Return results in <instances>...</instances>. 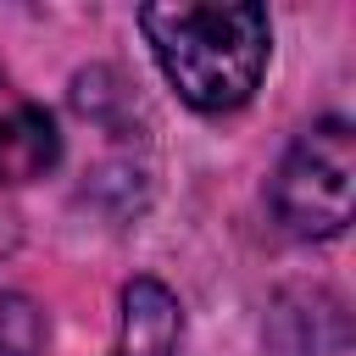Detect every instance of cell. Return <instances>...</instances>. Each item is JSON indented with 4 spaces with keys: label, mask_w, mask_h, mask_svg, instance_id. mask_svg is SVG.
Here are the masks:
<instances>
[{
    "label": "cell",
    "mask_w": 356,
    "mask_h": 356,
    "mask_svg": "<svg viewBox=\"0 0 356 356\" xmlns=\"http://www.w3.org/2000/svg\"><path fill=\"white\" fill-rule=\"evenodd\" d=\"M139 33L172 83V95L206 117L234 111L256 95L273 50V22L250 0L228 6H145Z\"/></svg>",
    "instance_id": "6da1fadb"
},
{
    "label": "cell",
    "mask_w": 356,
    "mask_h": 356,
    "mask_svg": "<svg viewBox=\"0 0 356 356\" xmlns=\"http://www.w3.org/2000/svg\"><path fill=\"white\" fill-rule=\"evenodd\" d=\"M356 134L345 117L312 122L273 172V211L295 239H339L350 222Z\"/></svg>",
    "instance_id": "7a4b0ae2"
},
{
    "label": "cell",
    "mask_w": 356,
    "mask_h": 356,
    "mask_svg": "<svg viewBox=\"0 0 356 356\" xmlns=\"http://www.w3.org/2000/svg\"><path fill=\"white\" fill-rule=\"evenodd\" d=\"M267 345L278 356H339L350 345V317L334 289H278L267 306Z\"/></svg>",
    "instance_id": "3957f363"
},
{
    "label": "cell",
    "mask_w": 356,
    "mask_h": 356,
    "mask_svg": "<svg viewBox=\"0 0 356 356\" xmlns=\"http://www.w3.org/2000/svg\"><path fill=\"white\" fill-rule=\"evenodd\" d=\"M61 161L56 117L39 100H22L0 72V184H28Z\"/></svg>",
    "instance_id": "277c9868"
},
{
    "label": "cell",
    "mask_w": 356,
    "mask_h": 356,
    "mask_svg": "<svg viewBox=\"0 0 356 356\" xmlns=\"http://www.w3.org/2000/svg\"><path fill=\"white\" fill-rule=\"evenodd\" d=\"M117 345L111 356H178L184 345V306L161 278H128L117 295Z\"/></svg>",
    "instance_id": "5b68a950"
},
{
    "label": "cell",
    "mask_w": 356,
    "mask_h": 356,
    "mask_svg": "<svg viewBox=\"0 0 356 356\" xmlns=\"http://www.w3.org/2000/svg\"><path fill=\"white\" fill-rule=\"evenodd\" d=\"M50 339V317L33 295H0V356H39Z\"/></svg>",
    "instance_id": "8992f818"
}]
</instances>
